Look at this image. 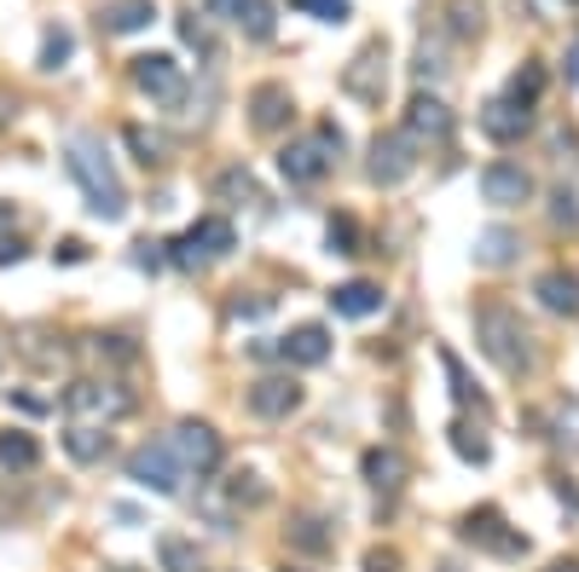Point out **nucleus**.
<instances>
[{"label":"nucleus","mask_w":579,"mask_h":572,"mask_svg":"<svg viewBox=\"0 0 579 572\" xmlns=\"http://www.w3.org/2000/svg\"><path fill=\"white\" fill-rule=\"evenodd\" d=\"M331 306H337V319H371V312H383V290H376V283H365V278L337 283V290H331Z\"/></svg>","instance_id":"nucleus-17"},{"label":"nucleus","mask_w":579,"mask_h":572,"mask_svg":"<svg viewBox=\"0 0 579 572\" xmlns=\"http://www.w3.org/2000/svg\"><path fill=\"white\" fill-rule=\"evenodd\" d=\"M290 7H301V12H313L319 23H348V0H290Z\"/></svg>","instance_id":"nucleus-28"},{"label":"nucleus","mask_w":579,"mask_h":572,"mask_svg":"<svg viewBox=\"0 0 579 572\" xmlns=\"http://www.w3.org/2000/svg\"><path fill=\"white\" fill-rule=\"evenodd\" d=\"M174 451H180L186 468L209 475V468H220V434L209 423H180V428H174Z\"/></svg>","instance_id":"nucleus-9"},{"label":"nucleus","mask_w":579,"mask_h":572,"mask_svg":"<svg viewBox=\"0 0 579 572\" xmlns=\"http://www.w3.org/2000/svg\"><path fill=\"white\" fill-rule=\"evenodd\" d=\"M279 353L290 364H324V358H331V330H324V324H296L279 342Z\"/></svg>","instance_id":"nucleus-16"},{"label":"nucleus","mask_w":579,"mask_h":572,"mask_svg":"<svg viewBox=\"0 0 579 572\" xmlns=\"http://www.w3.org/2000/svg\"><path fill=\"white\" fill-rule=\"evenodd\" d=\"M70 52H75V35L53 23V30L41 35V70H64V64H70Z\"/></svg>","instance_id":"nucleus-24"},{"label":"nucleus","mask_w":579,"mask_h":572,"mask_svg":"<svg viewBox=\"0 0 579 572\" xmlns=\"http://www.w3.org/2000/svg\"><path fill=\"white\" fill-rule=\"evenodd\" d=\"M568 70H573V82H579V46L568 52Z\"/></svg>","instance_id":"nucleus-37"},{"label":"nucleus","mask_w":579,"mask_h":572,"mask_svg":"<svg viewBox=\"0 0 579 572\" xmlns=\"http://www.w3.org/2000/svg\"><path fill=\"white\" fill-rule=\"evenodd\" d=\"M204 7H209V18L238 23L249 41H267L272 35V7H267V0H204Z\"/></svg>","instance_id":"nucleus-13"},{"label":"nucleus","mask_w":579,"mask_h":572,"mask_svg":"<svg viewBox=\"0 0 579 572\" xmlns=\"http://www.w3.org/2000/svg\"><path fill=\"white\" fill-rule=\"evenodd\" d=\"M573 7H579V0H573Z\"/></svg>","instance_id":"nucleus-40"},{"label":"nucleus","mask_w":579,"mask_h":572,"mask_svg":"<svg viewBox=\"0 0 579 572\" xmlns=\"http://www.w3.org/2000/svg\"><path fill=\"white\" fill-rule=\"evenodd\" d=\"M64 168H70L75 186H82V197H87V208L99 220H122V215H128V191H122V179H116V168H111V156H105V145H99V139L75 134L70 150H64Z\"/></svg>","instance_id":"nucleus-1"},{"label":"nucleus","mask_w":579,"mask_h":572,"mask_svg":"<svg viewBox=\"0 0 579 572\" xmlns=\"http://www.w3.org/2000/svg\"><path fill=\"white\" fill-rule=\"evenodd\" d=\"M64 410L75 423H116L134 410V394H122L116 382H70L64 387Z\"/></svg>","instance_id":"nucleus-5"},{"label":"nucleus","mask_w":579,"mask_h":572,"mask_svg":"<svg viewBox=\"0 0 579 572\" xmlns=\"http://www.w3.org/2000/svg\"><path fill=\"white\" fill-rule=\"evenodd\" d=\"M475 342H482V353L498 364V371H510V376L534 371V358H539L534 330H527L510 306H482V312H475Z\"/></svg>","instance_id":"nucleus-2"},{"label":"nucleus","mask_w":579,"mask_h":572,"mask_svg":"<svg viewBox=\"0 0 579 572\" xmlns=\"http://www.w3.org/2000/svg\"><path fill=\"white\" fill-rule=\"evenodd\" d=\"M482 197L498 202V208H516V202L534 197V179H527V168H516V163H487L482 168Z\"/></svg>","instance_id":"nucleus-11"},{"label":"nucleus","mask_w":579,"mask_h":572,"mask_svg":"<svg viewBox=\"0 0 579 572\" xmlns=\"http://www.w3.org/2000/svg\"><path fill=\"white\" fill-rule=\"evenodd\" d=\"M232 498H238V503H267V486H256V475H238Z\"/></svg>","instance_id":"nucleus-33"},{"label":"nucleus","mask_w":579,"mask_h":572,"mask_svg":"<svg viewBox=\"0 0 579 572\" xmlns=\"http://www.w3.org/2000/svg\"><path fill=\"white\" fill-rule=\"evenodd\" d=\"M539 93H545V70H539V64H521V70H516V82H510V98L534 104Z\"/></svg>","instance_id":"nucleus-25"},{"label":"nucleus","mask_w":579,"mask_h":572,"mask_svg":"<svg viewBox=\"0 0 579 572\" xmlns=\"http://www.w3.org/2000/svg\"><path fill=\"white\" fill-rule=\"evenodd\" d=\"M417 168V139L412 134H376L371 139V179L376 186H400Z\"/></svg>","instance_id":"nucleus-6"},{"label":"nucleus","mask_w":579,"mask_h":572,"mask_svg":"<svg viewBox=\"0 0 579 572\" xmlns=\"http://www.w3.org/2000/svg\"><path fill=\"white\" fill-rule=\"evenodd\" d=\"M7 260H23V243L18 238H0V267H7Z\"/></svg>","instance_id":"nucleus-36"},{"label":"nucleus","mask_w":579,"mask_h":572,"mask_svg":"<svg viewBox=\"0 0 579 572\" xmlns=\"http://www.w3.org/2000/svg\"><path fill=\"white\" fill-rule=\"evenodd\" d=\"M12 220V202H0V226H7Z\"/></svg>","instance_id":"nucleus-39"},{"label":"nucleus","mask_w":579,"mask_h":572,"mask_svg":"<svg viewBox=\"0 0 579 572\" xmlns=\"http://www.w3.org/2000/svg\"><path fill=\"white\" fill-rule=\"evenodd\" d=\"M360 468H365V480H371L376 491H394L400 480H406V457H400L394 446H371Z\"/></svg>","instance_id":"nucleus-19"},{"label":"nucleus","mask_w":579,"mask_h":572,"mask_svg":"<svg viewBox=\"0 0 579 572\" xmlns=\"http://www.w3.org/2000/svg\"><path fill=\"white\" fill-rule=\"evenodd\" d=\"M324 238H331L337 254H354V238H360V231H354V220H331V231H324Z\"/></svg>","instance_id":"nucleus-32"},{"label":"nucleus","mask_w":579,"mask_h":572,"mask_svg":"<svg viewBox=\"0 0 579 572\" xmlns=\"http://www.w3.org/2000/svg\"><path fill=\"white\" fill-rule=\"evenodd\" d=\"M163 566L168 572H197V550L186 538H163Z\"/></svg>","instance_id":"nucleus-26"},{"label":"nucleus","mask_w":579,"mask_h":572,"mask_svg":"<svg viewBox=\"0 0 579 572\" xmlns=\"http://www.w3.org/2000/svg\"><path fill=\"white\" fill-rule=\"evenodd\" d=\"M534 295L550 306V312H579V278L573 272H545L534 283Z\"/></svg>","instance_id":"nucleus-21"},{"label":"nucleus","mask_w":579,"mask_h":572,"mask_svg":"<svg viewBox=\"0 0 579 572\" xmlns=\"http://www.w3.org/2000/svg\"><path fill=\"white\" fill-rule=\"evenodd\" d=\"M180 35H186V46L204 52V59H215V35H209V23L197 18V12H186V18H180Z\"/></svg>","instance_id":"nucleus-27"},{"label":"nucleus","mask_w":579,"mask_h":572,"mask_svg":"<svg viewBox=\"0 0 579 572\" xmlns=\"http://www.w3.org/2000/svg\"><path fill=\"white\" fill-rule=\"evenodd\" d=\"M134 87L151 98H180V64L168 52H139L134 59Z\"/></svg>","instance_id":"nucleus-12"},{"label":"nucleus","mask_w":579,"mask_h":572,"mask_svg":"<svg viewBox=\"0 0 579 572\" xmlns=\"http://www.w3.org/2000/svg\"><path fill=\"white\" fill-rule=\"evenodd\" d=\"M296 405H301V387L290 376H261L256 387H249V410H256L261 423H285Z\"/></svg>","instance_id":"nucleus-10"},{"label":"nucleus","mask_w":579,"mask_h":572,"mask_svg":"<svg viewBox=\"0 0 579 572\" xmlns=\"http://www.w3.org/2000/svg\"><path fill=\"white\" fill-rule=\"evenodd\" d=\"M64 451L75 457V462H99L111 451V428L105 423H70L64 428Z\"/></svg>","instance_id":"nucleus-18"},{"label":"nucleus","mask_w":579,"mask_h":572,"mask_svg":"<svg viewBox=\"0 0 579 572\" xmlns=\"http://www.w3.org/2000/svg\"><path fill=\"white\" fill-rule=\"evenodd\" d=\"M122 139H128V145H134V156H139V163H145V168H151V163H163V145H157V139H151V134H145V127H122Z\"/></svg>","instance_id":"nucleus-29"},{"label":"nucleus","mask_w":579,"mask_h":572,"mask_svg":"<svg viewBox=\"0 0 579 572\" xmlns=\"http://www.w3.org/2000/svg\"><path fill=\"white\" fill-rule=\"evenodd\" d=\"M319 527H324V520H313V514H308V520H296V532H290V538L301 543V550H324V543H331V538H324Z\"/></svg>","instance_id":"nucleus-31"},{"label":"nucleus","mask_w":579,"mask_h":572,"mask_svg":"<svg viewBox=\"0 0 579 572\" xmlns=\"http://www.w3.org/2000/svg\"><path fill=\"white\" fill-rule=\"evenodd\" d=\"M151 18H157V7H151V0H111V7L99 12V23H105L111 35H134V30H145Z\"/></svg>","instance_id":"nucleus-20"},{"label":"nucleus","mask_w":579,"mask_h":572,"mask_svg":"<svg viewBox=\"0 0 579 572\" xmlns=\"http://www.w3.org/2000/svg\"><path fill=\"white\" fill-rule=\"evenodd\" d=\"M53 260H64V267H75V260H87V243H75V238H64V243L53 249Z\"/></svg>","instance_id":"nucleus-34"},{"label":"nucleus","mask_w":579,"mask_h":572,"mask_svg":"<svg viewBox=\"0 0 579 572\" xmlns=\"http://www.w3.org/2000/svg\"><path fill=\"white\" fill-rule=\"evenodd\" d=\"M527 127H534V104H521V98H493L487 111H482V134L487 139H498V145H516Z\"/></svg>","instance_id":"nucleus-8"},{"label":"nucleus","mask_w":579,"mask_h":572,"mask_svg":"<svg viewBox=\"0 0 579 572\" xmlns=\"http://www.w3.org/2000/svg\"><path fill=\"white\" fill-rule=\"evenodd\" d=\"M550 572H579V561H557V566H550Z\"/></svg>","instance_id":"nucleus-38"},{"label":"nucleus","mask_w":579,"mask_h":572,"mask_svg":"<svg viewBox=\"0 0 579 572\" xmlns=\"http://www.w3.org/2000/svg\"><path fill=\"white\" fill-rule=\"evenodd\" d=\"M406 134H412L417 145H423V139H430V145L452 139V111H446L441 98H430V93L412 98V111H406Z\"/></svg>","instance_id":"nucleus-14"},{"label":"nucleus","mask_w":579,"mask_h":572,"mask_svg":"<svg viewBox=\"0 0 579 572\" xmlns=\"http://www.w3.org/2000/svg\"><path fill=\"white\" fill-rule=\"evenodd\" d=\"M475 260H482V267H510V260H516V238L505 226L482 231V238H475Z\"/></svg>","instance_id":"nucleus-22"},{"label":"nucleus","mask_w":579,"mask_h":572,"mask_svg":"<svg viewBox=\"0 0 579 572\" xmlns=\"http://www.w3.org/2000/svg\"><path fill=\"white\" fill-rule=\"evenodd\" d=\"M35 457H41V446L23 428H7L0 434V468H35Z\"/></svg>","instance_id":"nucleus-23"},{"label":"nucleus","mask_w":579,"mask_h":572,"mask_svg":"<svg viewBox=\"0 0 579 572\" xmlns=\"http://www.w3.org/2000/svg\"><path fill=\"white\" fill-rule=\"evenodd\" d=\"M452 446H458L464 462H487V439L475 434V428H452Z\"/></svg>","instance_id":"nucleus-30"},{"label":"nucleus","mask_w":579,"mask_h":572,"mask_svg":"<svg viewBox=\"0 0 579 572\" xmlns=\"http://www.w3.org/2000/svg\"><path fill=\"white\" fill-rule=\"evenodd\" d=\"M279 174L290 179V186H319V179L331 174V145H324L319 134L285 145V150H279Z\"/></svg>","instance_id":"nucleus-7"},{"label":"nucleus","mask_w":579,"mask_h":572,"mask_svg":"<svg viewBox=\"0 0 579 572\" xmlns=\"http://www.w3.org/2000/svg\"><path fill=\"white\" fill-rule=\"evenodd\" d=\"M232 243H238V231H232V220H220V215H209V220H197V226H186L180 238H174L168 249V260L180 272H197L204 260H220V254H232Z\"/></svg>","instance_id":"nucleus-3"},{"label":"nucleus","mask_w":579,"mask_h":572,"mask_svg":"<svg viewBox=\"0 0 579 572\" xmlns=\"http://www.w3.org/2000/svg\"><path fill=\"white\" fill-rule=\"evenodd\" d=\"M557 220H568V226H573V220H579V202H573V197H568V191H562V197H557Z\"/></svg>","instance_id":"nucleus-35"},{"label":"nucleus","mask_w":579,"mask_h":572,"mask_svg":"<svg viewBox=\"0 0 579 572\" xmlns=\"http://www.w3.org/2000/svg\"><path fill=\"white\" fill-rule=\"evenodd\" d=\"M128 480L157 491V498H174L180 480H186V462H180V451H174V439H151V446H139L128 457Z\"/></svg>","instance_id":"nucleus-4"},{"label":"nucleus","mask_w":579,"mask_h":572,"mask_svg":"<svg viewBox=\"0 0 579 572\" xmlns=\"http://www.w3.org/2000/svg\"><path fill=\"white\" fill-rule=\"evenodd\" d=\"M249 111H256L249 122H256L261 134H279V127L290 122V111H296V104H290V87H285V82H261L256 98H249Z\"/></svg>","instance_id":"nucleus-15"}]
</instances>
